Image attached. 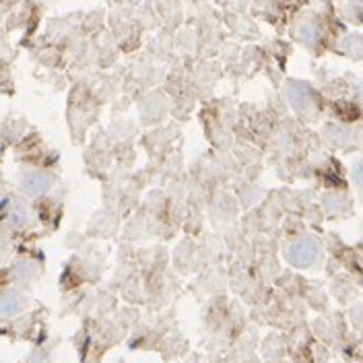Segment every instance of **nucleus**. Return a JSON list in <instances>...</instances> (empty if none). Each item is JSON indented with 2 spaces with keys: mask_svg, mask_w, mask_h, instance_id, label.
<instances>
[{
  "mask_svg": "<svg viewBox=\"0 0 363 363\" xmlns=\"http://www.w3.org/2000/svg\"><path fill=\"white\" fill-rule=\"evenodd\" d=\"M287 258L293 267L297 269H307L316 262L318 258V244L312 237H299L295 239L287 250Z\"/></svg>",
  "mask_w": 363,
  "mask_h": 363,
  "instance_id": "nucleus-1",
  "label": "nucleus"
},
{
  "mask_svg": "<svg viewBox=\"0 0 363 363\" xmlns=\"http://www.w3.org/2000/svg\"><path fill=\"white\" fill-rule=\"evenodd\" d=\"M289 101L293 103L295 110L307 112V110L314 108L316 97H314V93H312L310 87H305V85H301V83H293L289 87Z\"/></svg>",
  "mask_w": 363,
  "mask_h": 363,
  "instance_id": "nucleus-2",
  "label": "nucleus"
},
{
  "mask_svg": "<svg viewBox=\"0 0 363 363\" xmlns=\"http://www.w3.org/2000/svg\"><path fill=\"white\" fill-rule=\"evenodd\" d=\"M343 50L353 56H363V35H349L343 42Z\"/></svg>",
  "mask_w": 363,
  "mask_h": 363,
  "instance_id": "nucleus-6",
  "label": "nucleus"
},
{
  "mask_svg": "<svg viewBox=\"0 0 363 363\" xmlns=\"http://www.w3.org/2000/svg\"><path fill=\"white\" fill-rule=\"evenodd\" d=\"M52 176L46 174V171H29L25 178H23V186L29 194L33 196H40L44 192H48L52 188Z\"/></svg>",
  "mask_w": 363,
  "mask_h": 363,
  "instance_id": "nucleus-3",
  "label": "nucleus"
},
{
  "mask_svg": "<svg viewBox=\"0 0 363 363\" xmlns=\"http://www.w3.org/2000/svg\"><path fill=\"white\" fill-rule=\"evenodd\" d=\"M353 178H355V184L363 190V161H360L353 169Z\"/></svg>",
  "mask_w": 363,
  "mask_h": 363,
  "instance_id": "nucleus-8",
  "label": "nucleus"
},
{
  "mask_svg": "<svg viewBox=\"0 0 363 363\" xmlns=\"http://www.w3.org/2000/svg\"><path fill=\"white\" fill-rule=\"evenodd\" d=\"M362 15H363V12H362Z\"/></svg>",
  "mask_w": 363,
  "mask_h": 363,
  "instance_id": "nucleus-9",
  "label": "nucleus"
},
{
  "mask_svg": "<svg viewBox=\"0 0 363 363\" xmlns=\"http://www.w3.org/2000/svg\"><path fill=\"white\" fill-rule=\"evenodd\" d=\"M295 31H297V37L303 40V42H307V44H312V42L318 40V27H316L314 21H301Z\"/></svg>",
  "mask_w": 363,
  "mask_h": 363,
  "instance_id": "nucleus-5",
  "label": "nucleus"
},
{
  "mask_svg": "<svg viewBox=\"0 0 363 363\" xmlns=\"http://www.w3.org/2000/svg\"><path fill=\"white\" fill-rule=\"evenodd\" d=\"M21 307H23L21 295H17V293H4V297H2V301H0V312H2V316H12V314H17Z\"/></svg>",
  "mask_w": 363,
  "mask_h": 363,
  "instance_id": "nucleus-4",
  "label": "nucleus"
},
{
  "mask_svg": "<svg viewBox=\"0 0 363 363\" xmlns=\"http://www.w3.org/2000/svg\"><path fill=\"white\" fill-rule=\"evenodd\" d=\"M25 219H27V213H25L23 205H15L12 211H10V221H12L15 225H23Z\"/></svg>",
  "mask_w": 363,
  "mask_h": 363,
  "instance_id": "nucleus-7",
  "label": "nucleus"
}]
</instances>
